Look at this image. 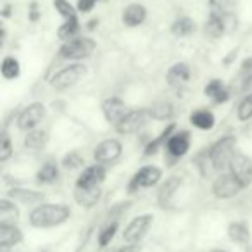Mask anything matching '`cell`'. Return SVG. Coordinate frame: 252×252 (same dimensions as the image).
I'll return each instance as SVG.
<instances>
[{"mask_svg":"<svg viewBox=\"0 0 252 252\" xmlns=\"http://www.w3.org/2000/svg\"><path fill=\"white\" fill-rule=\"evenodd\" d=\"M226 235L237 245H249L252 240L251 228H249V224L245 221H231V223H228Z\"/></svg>","mask_w":252,"mask_h":252,"instance_id":"cell-22","label":"cell"},{"mask_svg":"<svg viewBox=\"0 0 252 252\" xmlns=\"http://www.w3.org/2000/svg\"><path fill=\"white\" fill-rule=\"evenodd\" d=\"M152 224H154V214L152 213L135 216L133 220H130V223L126 224L125 230H123V240H125V244L140 245V242L151 231Z\"/></svg>","mask_w":252,"mask_h":252,"instance_id":"cell-6","label":"cell"},{"mask_svg":"<svg viewBox=\"0 0 252 252\" xmlns=\"http://www.w3.org/2000/svg\"><path fill=\"white\" fill-rule=\"evenodd\" d=\"M97 0H78L76 2V9L80 14H88V12L94 11Z\"/></svg>","mask_w":252,"mask_h":252,"instance_id":"cell-39","label":"cell"},{"mask_svg":"<svg viewBox=\"0 0 252 252\" xmlns=\"http://www.w3.org/2000/svg\"><path fill=\"white\" fill-rule=\"evenodd\" d=\"M80 30H81L80 19L78 18L66 19V21L59 26V30H57V38L63 43H66V42H69V40L80 36Z\"/></svg>","mask_w":252,"mask_h":252,"instance_id":"cell-30","label":"cell"},{"mask_svg":"<svg viewBox=\"0 0 252 252\" xmlns=\"http://www.w3.org/2000/svg\"><path fill=\"white\" fill-rule=\"evenodd\" d=\"M237 2L235 0H209L207 7H209V14L220 16V18H231L235 11Z\"/></svg>","mask_w":252,"mask_h":252,"instance_id":"cell-32","label":"cell"},{"mask_svg":"<svg viewBox=\"0 0 252 252\" xmlns=\"http://www.w3.org/2000/svg\"><path fill=\"white\" fill-rule=\"evenodd\" d=\"M61 164H57L56 161H47L43 162L42 166L38 168L35 175V180L38 185H52L59 180L61 176V169H59Z\"/></svg>","mask_w":252,"mask_h":252,"instance_id":"cell-24","label":"cell"},{"mask_svg":"<svg viewBox=\"0 0 252 252\" xmlns=\"http://www.w3.org/2000/svg\"><path fill=\"white\" fill-rule=\"evenodd\" d=\"M97 2H98V0H97Z\"/></svg>","mask_w":252,"mask_h":252,"instance_id":"cell-47","label":"cell"},{"mask_svg":"<svg viewBox=\"0 0 252 252\" xmlns=\"http://www.w3.org/2000/svg\"><path fill=\"white\" fill-rule=\"evenodd\" d=\"M121 21L126 28H138L147 21V7L140 2L128 4L121 12Z\"/></svg>","mask_w":252,"mask_h":252,"instance_id":"cell-16","label":"cell"},{"mask_svg":"<svg viewBox=\"0 0 252 252\" xmlns=\"http://www.w3.org/2000/svg\"><path fill=\"white\" fill-rule=\"evenodd\" d=\"M97 25H98V19H94V21L87 23V28H88V30H90V32H92V30H95V26H97Z\"/></svg>","mask_w":252,"mask_h":252,"instance_id":"cell-44","label":"cell"},{"mask_svg":"<svg viewBox=\"0 0 252 252\" xmlns=\"http://www.w3.org/2000/svg\"><path fill=\"white\" fill-rule=\"evenodd\" d=\"M12 11H14V5H12V4H5L4 7H2V11H0V16H2V19H9V18H11Z\"/></svg>","mask_w":252,"mask_h":252,"instance_id":"cell-42","label":"cell"},{"mask_svg":"<svg viewBox=\"0 0 252 252\" xmlns=\"http://www.w3.org/2000/svg\"><path fill=\"white\" fill-rule=\"evenodd\" d=\"M149 121H152V116L149 107H138V109H130L123 116V119L114 126L116 133L119 135H133L147 125Z\"/></svg>","mask_w":252,"mask_h":252,"instance_id":"cell-7","label":"cell"},{"mask_svg":"<svg viewBox=\"0 0 252 252\" xmlns=\"http://www.w3.org/2000/svg\"><path fill=\"white\" fill-rule=\"evenodd\" d=\"M40 252H49V251H40Z\"/></svg>","mask_w":252,"mask_h":252,"instance_id":"cell-46","label":"cell"},{"mask_svg":"<svg viewBox=\"0 0 252 252\" xmlns=\"http://www.w3.org/2000/svg\"><path fill=\"white\" fill-rule=\"evenodd\" d=\"M189 121L193 128L200 131H211L216 126V116H214L213 111L206 107H199V109H193L189 116Z\"/></svg>","mask_w":252,"mask_h":252,"instance_id":"cell-20","label":"cell"},{"mask_svg":"<svg viewBox=\"0 0 252 252\" xmlns=\"http://www.w3.org/2000/svg\"><path fill=\"white\" fill-rule=\"evenodd\" d=\"M162 180V169L159 166L154 164H147L138 168L137 171L133 173V176L128 182V187H126V192L128 193H137L138 190L144 189H152V187L159 185Z\"/></svg>","mask_w":252,"mask_h":252,"instance_id":"cell-5","label":"cell"},{"mask_svg":"<svg viewBox=\"0 0 252 252\" xmlns=\"http://www.w3.org/2000/svg\"><path fill=\"white\" fill-rule=\"evenodd\" d=\"M47 118V105L43 102H32L26 107L21 109V112L18 114V128L25 133L32 130H36L40 126V123Z\"/></svg>","mask_w":252,"mask_h":252,"instance_id":"cell-8","label":"cell"},{"mask_svg":"<svg viewBox=\"0 0 252 252\" xmlns=\"http://www.w3.org/2000/svg\"><path fill=\"white\" fill-rule=\"evenodd\" d=\"M7 197L14 202H21L25 206H38L45 199V193L33 189H23V187H14L7 192Z\"/></svg>","mask_w":252,"mask_h":252,"instance_id":"cell-17","label":"cell"},{"mask_svg":"<svg viewBox=\"0 0 252 252\" xmlns=\"http://www.w3.org/2000/svg\"><path fill=\"white\" fill-rule=\"evenodd\" d=\"M23 144H25V147L28 149V151H42V149H45V145L49 144V131L42 130V128L28 131Z\"/></svg>","mask_w":252,"mask_h":252,"instance_id":"cell-28","label":"cell"},{"mask_svg":"<svg viewBox=\"0 0 252 252\" xmlns=\"http://www.w3.org/2000/svg\"><path fill=\"white\" fill-rule=\"evenodd\" d=\"M209 252H228V251H224V249H211Z\"/></svg>","mask_w":252,"mask_h":252,"instance_id":"cell-45","label":"cell"},{"mask_svg":"<svg viewBox=\"0 0 252 252\" xmlns=\"http://www.w3.org/2000/svg\"><path fill=\"white\" fill-rule=\"evenodd\" d=\"M100 109H102V114H104V119L112 126L118 125V123L123 119V116L128 112L125 100H123L121 97H116V95L105 98V100L102 102Z\"/></svg>","mask_w":252,"mask_h":252,"instance_id":"cell-14","label":"cell"},{"mask_svg":"<svg viewBox=\"0 0 252 252\" xmlns=\"http://www.w3.org/2000/svg\"><path fill=\"white\" fill-rule=\"evenodd\" d=\"M224 88H226V85L223 83V80H220V78H213V80L207 81L206 87H204V95L209 97L211 100H214V98H216L218 95L224 90Z\"/></svg>","mask_w":252,"mask_h":252,"instance_id":"cell-38","label":"cell"},{"mask_svg":"<svg viewBox=\"0 0 252 252\" xmlns=\"http://www.w3.org/2000/svg\"><path fill=\"white\" fill-rule=\"evenodd\" d=\"M237 137L235 135H223L221 138H218L207 151H209V161L211 168L216 171L224 173V169H228L230 161L233 159V156L237 154Z\"/></svg>","mask_w":252,"mask_h":252,"instance_id":"cell-2","label":"cell"},{"mask_svg":"<svg viewBox=\"0 0 252 252\" xmlns=\"http://www.w3.org/2000/svg\"><path fill=\"white\" fill-rule=\"evenodd\" d=\"M23 242V231L18 224H0V252H9Z\"/></svg>","mask_w":252,"mask_h":252,"instance_id":"cell-19","label":"cell"},{"mask_svg":"<svg viewBox=\"0 0 252 252\" xmlns=\"http://www.w3.org/2000/svg\"><path fill=\"white\" fill-rule=\"evenodd\" d=\"M123 156V144L118 138H105L98 142L94 149V161L97 164L109 166Z\"/></svg>","mask_w":252,"mask_h":252,"instance_id":"cell-11","label":"cell"},{"mask_svg":"<svg viewBox=\"0 0 252 252\" xmlns=\"http://www.w3.org/2000/svg\"><path fill=\"white\" fill-rule=\"evenodd\" d=\"M61 168L66 169V171H74V169L87 168V166H85V158L78 151H69L61 159Z\"/></svg>","mask_w":252,"mask_h":252,"instance_id":"cell-34","label":"cell"},{"mask_svg":"<svg viewBox=\"0 0 252 252\" xmlns=\"http://www.w3.org/2000/svg\"><path fill=\"white\" fill-rule=\"evenodd\" d=\"M204 33H206V36H209L213 40L224 36V33H226V18L209 14L207 21L204 23Z\"/></svg>","mask_w":252,"mask_h":252,"instance_id":"cell-27","label":"cell"},{"mask_svg":"<svg viewBox=\"0 0 252 252\" xmlns=\"http://www.w3.org/2000/svg\"><path fill=\"white\" fill-rule=\"evenodd\" d=\"M14 154V147H12V140L9 137L7 131L0 133V162H7Z\"/></svg>","mask_w":252,"mask_h":252,"instance_id":"cell-37","label":"cell"},{"mask_svg":"<svg viewBox=\"0 0 252 252\" xmlns=\"http://www.w3.org/2000/svg\"><path fill=\"white\" fill-rule=\"evenodd\" d=\"M149 111H151L154 121H171L173 116H175V105L166 98H161V100H156L149 107Z\"/></svg>","mask_w":252,"mask_h":252,"instance_id":"cell-26","label":"cell"},{"mask_svg":"<svg viewBox=\"0 0 252 252\" xmlns=\"http://www.w3.org/2000/svg\"><path fill=\"white\" fill-rule=\"evenodd\" d=\"M73 197H74V202L80 207L92 209L100 200L102 187H95V189H73Z\"/></svg>","mask_w":252,"mask_h":252,"instance_id":"cell-23","label":"cell"},{"mask_svg":"<svg viewBox=\"0 0 252 252\" xmlns=\"http://www.w3.org/2000/svg\"><path fill=\"white\" fill-rule=\"evenodd\" d=\"M228 173H231L237 178V182L244 187V190L249 189L252 185V158L238 151L230 161Z\"/></svg>","mask_w":252,"mask_h":252,"instance_id":"cell-12","label":"cell"},{"mask_svg":"<svg viewBox=\"0 0 252 252\" xmlns=\"http://www.w3.org/2000/svg\"><path fill=\"white\" fill-rule=\"evenodd\" d=\"M190 76H192V69L187 63L180 61V63H175L168 67L166 71V81L171 88L175 90H180L182 87H185L189 83Z\"/></svg>","mask_w":252,"mask_h":252,"instance_id":"cell-15","label":"cell"},{"mask_svg":"<svg viewBox=\"0 0 252 252\" xmlns=\"http://www.w3.org/2000/svg\"><path fill=\"white\" fill-rule=\"evenodd\" d=\"M0 74L4 80H18L21 76V63L18 61V57L5 56L0 64Z\"/></svg>","mask_w":252,"mask_h":252,"instance_id":"cell-31","label":"cell"},{"mask_svg":"<svg viewBox=\"0 0 252 252\" xmlns=\"http://www.w3.org/2000/svg\"><path fill=\"white\" fill-rule=\"evenodd\" d=\"M88 74V67L83 63H69L67 66L61 67L59 71L52 74L50 78V87L56 92H66L78 85Z\"/></svg>","mask_w":252,"mask_h":252,"instance_id":"cell-3","label":"cell"},{"mask_svg":"<svg viewBox=\"0 0 252 252\" xmlns=\"http://www.w3.org/2000/svg\"><path fill=\"white\" fill-rule=\"evenodd\" d=\"M21 216L18 204L9 197L0 199V224H16Z\"/></svg>","mask_w":252,"mask_h":252,"instance_id":"cell-25","label":"cell"},{"mask_svg":"<svg viewBox=\"0 0 252 252\" xmlns=\"http://www.w3.org/2000/svg\"><path fill=\"white\" fill-rule=\"evenodd\" d=\"M54 9L56 12L61 16V18L66 21V19H73V18H78V9L76 5H73L69 0H54L52 2Z\"/></svg>","mask_w":252,"mask_h":252,"instance_id":"cell-35","label":"cell"},{"mask_svg":"<svg viewBox=\"0 0 252 252\" xmlns=\"http://www.w3.org/2000/svg\"><path fill=\"white\" fill-rule=\"evenodd\" d=\"M105 178H107V168L104 164H97L95 162V164H90L81 169L76 182H74V189H95V187H102Z\"/></svg>","mask_w":252,"mask_h":252,"instance_id":"cell-13","label":"cell"},{"mask_svg":"<svg viewBox=\"0 0 252 252\" xmlns=\"http://www.w3.org/2000/svg\"><path fill=\"white\" fill-rule=\"evenodd\" d=\"M182 183H183V180H182V176H178V175H173V176H169V178H166L164 182L161 183L159 192H158V204L159 206L168 207L169 204H171L175 193L180 190Z\"/></svg>","mask_w":252,"mask_h":252,"instance_id":"cell-18","label":"cell"},{"mask_svg":"<svg viewBox=\"0 0 252 252\" xmlns=\"http://www.w3.org/2000/svg\"><path fill=\"white\" fill-rule=\"evenodd\" d=\"M71 216H73V211L66 204L42 202L30 211L28 223L36 230H50L64 224Z\"/></svg>","mask_w":252,"mask_h":252,"instance_id":"cell-1","label":"cell"},{"mask_svg":"<svg viewBox=\"0 0 252 252\" xmlns=\"http://www.w3.org/2000/svg\"><path fill=\"white\" fill-rule=\"evenodd\" d=\"M230 98H231V95H230V90H228V88H224V90L221 92V94L218 95V97L214 98L213 102H214V104H216V105H220V104H226V102L230 100Z\"/></svg>","mask_w":252,"mask_h":252,"instance_id":"cell-41","label":"cell"},{"mask_svg":"<svg viewBox=\"0 0 252 252\" xmlns=\"http://www.w3.org/2000/svg\"><path fill=\"white\" fill-rule=\"evenodd\" d=\"M176 131V125L175 123H168V125L162 128L161 131H159L158 137H154L152 140H149V144L145 145L144 149V156L145 158H151V156H156L161 149L166 147V144H168V140L171 138V135Z\"/></svg>","mask_w":252,"mask_h":252,"instance_id":"cell-21","label":"cell"},{"mask_svg":"<svg viewBox=\"0 0 252 252\" xmlns=\"http://www.w3.org/2000/svg\"><path fill=\"white\" fill-rule=\"evenodd\" d=\"M237 119L242 123L251 121L252 119V92L245 94L242 100L237 105Z\"/></svg>","mask_w":252,"mask_h":252,"instance_id":"cell-36","label":"cell"},{"mask_svg":"<svg viewBox=\"0 0 252 252\" xmlns=\"http://www.w3.org/2000/svg\"><path fill=\"white\" fill-rule=\"evenodd\" d=\"M40 18H42V12H40V5L38 2H32L28 9V19L32 23H38Z\"/></svg>","mask_w":252,"mask_h":252,"instance_id":"cell-40","label":"cell"},{"mask_svg":"<svg viewBox=\"0 0 252 252\" xmlns=\"http://www.w3.org/2000/svg\"><path fill=\"white\" fill-rule=\"evenodd\" d=\"M169 30H171L173 36H176V38H187V36H190L195 32V21L192 18H189V16H180L171 23Z\"/></svg>","mask_w":252,"mask_h":252,"instance_id":"cell-29","label":"cell"},{"mask_svg":"<svg viewBox=\"0 0 252 252\" xmlns=\"http://www.w3.org/2000/svg\"><path fill=\"white\" fill-rule=\"evenodd\" d=\"M138 245H131V244H125L123 247H119L118 251H114V252H138Z\"/></svg>","mask_w":252,"mask_h":252,"instance_id":"cell-43","label":"cell"},{"mask_svg":"<svg viewBox=\"0 0 252 252\" xmlns=\"http://www.w3.org/2000/svg\"><path fill=\"white\" fill-rule=\"evenodd\" d=\"M118 230H119V221L118 220H112V221H109V223H105L104 226L100 228V231H98V237H97L98 247L100 249L109 247L111 242L114 240Z\"/></svg>","mask_w":252,"mask_h":252,"instance_id":"cell-33","label":"cell"},{"mask_svg":"<svg viewBox=\"0 0 252 252\" xmlns=\"http://www.w3.org/2000/svg\"><path fill=\"white\" fill-rule=\"evenodd\" d=\"M95 49H97V42L92 36L80 35L59 47V57L71 63H81L83 59H88L95 52Z\"/></svg>","mask_w":252,"mask_h":252,"instance_id":"cell-4","label":"cell"},{"mask_svg":"<svg viewBox=\"0 0 252 252\" xmlns=\"http://www.w3.org/2000/svg\"><path fill=\"white\" fill-rule=\"evenodd\" d=\"M190 145H192V135H190V131L176 130L164 147L166 156H168V166H173L176 161L185 158L190 151Z\"/></svg>","mask_w":252,"mask_h":252,"instance_id":"cell-9","label":"cell"},{"mask_svg":"<svg viewBox=\"0 0 252 252\" xmlns=\"http://www.w3.org/2000/svg\"><path fill=\"white\" fill-rule=\"evenodd\" d=\"M242 190H244V187H242L240 183L237 182V178L228 171L220 173V175L214 178L213 185H211V192H213V195L220 200L233 199V197H237Z\"/></svg>","mask_w":252,"mask_h":252,"instance_id":"cell-10","label":"cell"}]
</instances>
